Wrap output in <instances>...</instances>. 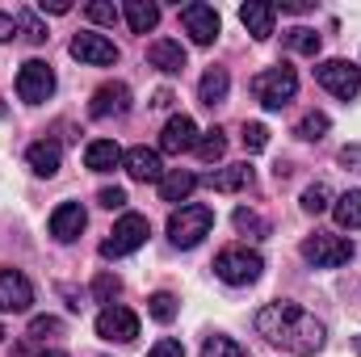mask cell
I'll return each mask as SVG.
<instances>
[{
	"mask_svg": "<svg viewBox=\"0 0 361 357\" xmlns=\"http://www.w3.org/2000/svg\"><path fill=\"white\" fill-rule=\"evenodd\" d=\"M252 324L269 345H281L286 353H298V357L319 353L324 341H328V328L311 311H302L298 303H265Z\"/></svg>",
	"mask_w": 361,
	"mask_h": 357,
	"instance_id": "1",
	"label": "cell"
},
{
	"mask_svg": "<svg viewBox=\"0 0 361 357\" xmlns=\"http://www.w3.org/2000/svg\"><path fill=\"white\" fill-rule=\"evenodd\" d=\"M210 227H214V210H210L206 202H189V206L173 210V219H169V240H173L177 248H197V244L210 236Z\"/></svg>",
	"mask_w": 361,
	"mask_h": 357,
	"instance_id": "2",
	"label": "cell"
},
{
	"mask_svg": "<svg viewBox=\"0 0 361 357\" xmlns=\"http://www.w3.org/2000/svg\"><path fill=\"white\" fill-rule=\"evenodd\" d=\"M298 92V76L290 63H277V68H265L261 76H252V97L265 105V109H286Z\"/></svg>",
	"mask_w": 361,
	"mask_h": 357,
	"instance_id": "3",
	"label": "cell"
},
{
	"mask_svg": "<svg viewBox=\"0 0 361 357\" xmlns=\"http://www.w3.org/2000/svg\"><path fill=\"white\" fill-rule=\"evenodd\" d=\"M353 257V240L349 236H336V231H315L302 240V261L315 269H341L349 265Z\"/></svg>",
	"mask_w": 361,
	"mask_h": 357,
	"instance_id": "4",
	"label": "cell"
},
{
	"mask_svg": "<svg viewBox=\"0 0 361 357\" xmlns=\"http://www.w3.org/2000/svg\"><path fill=\"white\" fill-rule=\"evenodd\" d=\"M261 253H252V248H244V244H235V248H223L219 257H214V273L227 282V286H252L257 277H261Z\"/></svg>",
	"mask_w": 361,
	"mask_h": 357,
	"instance_id": "5",
	"label": "cell"
},
{
	"mask_svg": "<svg viewBox=\"0 0 361 357\" xmlns=\"http://www.w3.org/2000/svg\"><path fill=\"white\" fill-rule=\"evenodd\" d=\"M147 236H152V223H147L143 214H122V219L114 223L109 240L101 244V257H105V261H114V257H126V253L143 248V240H147Z\"/></svg>",
	"mask_w": 361,
	"mask_h": 357,
	"instance_id": "6",
	"label": "cell"
},
{
	"mask_svg": "<svg viewBox=\"0 0 361 357\" xmlns=\"http://www.w3.org/2000/svg\"><path fill=\"white\" fill-rule=\"evenodd\" d=\"M315 80L332 92V97L353 101V97L361 92V68L349 63V59H324V63L315 68Z\"/></svg>",
	"mask_w": 361,
	"mask_h": 357,
	"instance_id": "7",
	"label": "cell"
},
{
	"mask_svg": "<svg viewBox=\"0 0 361 357\" xmlns=\"http://www.w3.org/2000/svg\"><path fill=\"white\" fill-rule=\"evenodd\" d=\"M51 92H55V72L42 59L21 63V72H17V97L25 105H42V101H51Z\"/></svg>",
	"mask_w": 361,
	"mask_h": 357,
	"instance_id": "8",
	"label": "cell"
},
{
	"mask_svg": "<svg viewBox=\"0 0 361 357\" xmlns=\"http://www.w3.org/2000/svg\"><path fill=\"white\" fill-rule=\"evenodd\" d=\"M97 337L101 341H109V345H130L135 337H139V315L130 311V307H105L101 315H97Z\"/></svg>",
	"mask_w": 361,
	"mask_h": 357,
	"instance_id": "9",
	"label": "cell"
},
{
	"mask_svg": "<svg viewBox=\"0 0 361 357\" xmlns=\"http://www.w3.org/2000/svg\"><path fill=\"white\" fill-rule=\"evenodd\" d=\"M180 25H185V34H189L197 47H210V42L219 38V30H223L219 13H214L210 4H202V0H193V4L180 8Z\"/></svg>",
	"mask_w": 361,
	"mask_h": 357,
	"instance_id": "10",
	"label": "cell"
},
{
	"mask_svg": "<svg viewBox=\"0 0 361 357\" xmlns=\"http://www.w3.org/2000/svg\"><path fill=\"white\" fill-rule=\"evenodd\" d=\"M30 303H34L30 277L21 269H0V311L21 315V311H30Z\"/></svg>",
	"mask_w": 361,
	"mask_h": 357,
	"instance_id": "11",
	"label": "cell"
},
{
	"mask_svg": "<svg viewBox=\"0 0 361 357\" xmlns=\"http://www.w3.org/2000/svg\"><path fill=\"white\" fill-rule=\"evenodd\" d=\"M80 63H89V68H109V63H118V47L105 38V34H76L72 38V47H68Z\"/></svg>",
	"mask_w": 361,
	"mask_h": 357,
	"instance_id": "12",
	"label": "cell"
},
{
	"mask_svg": "<svg viewBox=\"0 0 361 357\" xmlns=\"http://www.w3.org/2000/svg\"><path fill=\"white\" fill-rule=\"evenodd\" d=\"M130 109V89L122 85V80H109V85H101V89L92 92V101H89V114L92 118H122Z\"/></svg>",
	"mask_w": 361,
	"mask_h": 357,
	"instance_id": "13",
	"label": "cell"
},
{
	"mask_svg": "<svg viewBox=\"0 0 361 357\" xmlns=\"http://www.w3.org/2000/svg\"><path fill=\"white\" fill-rule=\"evenodd\" d=\"M193 147H197V126H193V118H189V114L169 118L164 131H160V152L180 156V152H193Z\"/></svg>",
	"mask_w": 361,
	"mask_h": 357,
	"instance_id": "14",
	"label": "cell"
},
{
	"mask_svg": "<svg viewBox=\"0 0 361 357\" xmlns=\"http://www.w3.org/2000/svg\"><path fill=\"white\" fill-rule=\"evenodd\" d=\"M85 223H89V214H85L80 202H63V206L51 210V236H55L59 244H72V240L85 231Z\"/></svg>",
	"mask_w": 361,
	"mask_h": 357,
	"instance_id": "15",
	"label": "cell"
},
{
	"mask_svg": "<svg viewBox=\"0 0 361 357\" xmlns=\"http://www.w3.org/2000/svg\"><path fill=\"white\" fill-rule=\"evenodd\" d=\"M147 63L160 68L164 76H177V72H185V47H180L177 38H156L147 47Z\"/></svg>",
	"mask_w": 361,
	"mask_h": 357,
	"instance_id": "16",
	"label": "cell"
},
{
	"mask_svg": "<svg viewBox=\"0 0 361 357\" xmlns=\"http://www.w3.org/2000/svg\"><path fill=\"white\" fill-rule=\"evenodd\" d=\"M240 21H244V30H248L252 38H269L273 21H277V4H269V0H248V4L240 8Z\"/></svg>",
	"mask_w": 361,
	"mask_h": 357,
	"instance_id": "17",
	"label": "cell"
},
{
	"mask_svg": "<svg viewBox=\"0 0 361 357\" xmlns=\"http://www.w3.org/2000/svg\"><path fill=\"white\" fill-rule=\"evenodd\" d=\"M122 164H126V173L135 181H160L164 177V169H160V152H152V147H130L126 156H122Z\"/></svg>",
	"mask_w": 361,
	"mask_h": 357,
	"instance_id": "18",
	"label": "cell"
},
{
	"mask_svg": "<svg viewBox=\"0 0 361 357\" xmlns=\"http://www.w3.org/2000/svg\"><path fill=\"white\" fill-rule=\"evenodd\" d=\"M118 164H122V147L114 139H92L85 147V169H92V173H114Z\"/></svg>",
	"mask_w": 361,
	"mask_h": 357,
	"instance_id": "19",
	"label": "cell"
},
{
	"mask_svg": "<svg viewBox=\"0 0 361 357\" xmlns=\"http://www.w3.org/2000/svg\"><path fill=\"white\" fill-rule=\"evenodd\" d=\"M252 169L248 164H227V169H219V173H210L206 177V185L214 189V193H235V189H248L252 185Z\"/></svg>",
	"mask_w": 361,
	"mask_h": 357,
	"instance_id": "20",
	"label": "cell"
},
{
	"mask_svg": "<svg viewBox=\"0 0 361 357\" xmlns=\"http://www.w3.org/2000/svg\"><path fill=\"white\" fill-rule=\"evenodd\" d=\"M30 169H34V177H55L59 173V160H63V152H59V143H51V139H38L34 147H30Z\"/></svg>",
	"mask_w": 361,
	"mask_h": 357,
	"instance_id": "21",
	"label": "cell"
},
{
	"mask_svg": "<svg viewBox=\"0 0 361 357\" xmlns=\"http://www.w3.org/2000/svg\"><path fill=\"white\" fill-rule=\"evenodd\" d=\"M227 89H231L227 68H210V72L202 76V85H197V101H202L206 109H214V105H223V101H227Z\"/></svg>",
	"mask_w": 361,
	"mask_h": 357,
	"instance_id": "22",
	"label": "cell"
},
{
	"mask_svg": "<svg viewBox=\"0 0 361 357\" xmlns=\"http://www.w3.org/2000/svg\"><path fill=\"white\" fill-rule=\"evenodd\" d=\"M193 189H197V177L189 169H173L160 177V202H189Z\"/></svg>",
	"mask_w": 361,
	"mask_h": 357,
	"instance_id": "23",
	"label": "cell"
},
{
	"mask_svg": "<svg viewBox=\"0 0 361 357\" xmlns=\"http://www.w3.org/2000/svg\"><path fill=\"white\" fill-rule=\"evenodd\" d=\"M126 25L135 30V34H147V30H156V21H160V4H152V0H126Z\"/></svg>",
	"mask_w": 361,
	"mask_h": 357,
	"instance_id": "24",
	"label": "cell"
},
{
	"mask_svg": "<svg viewBox=\"0 0 361 357\" xmlns=\"http://www.w3.org/2000/svg\"><path fill=\"white\" fill-rule=\"evenodd\" d=\"M332 214H336V223H341V227L357 231V227H361V189H349V193H341V198L332 202Z\"/></svg>",
	"mask_w": 361,
	"mask_h": 357,
	"instance_id": "25",
	"label": "cell"
},
{
	"mask_svg": "<svg viewBox=\"0 0 361 357\" xmlns=\"http://www.w3.org/2000/svg\"><path fill=\"white\" fill-rule=\"evenodd\" d=\"M328 126H332V122H328V114H319V109H311V114H302V118H298V126H294V135H298V139H307V143H319V139L328 135Z\"/></svg>",
	"mask_w": 361,
	"mask_h": 357,
	"instance_id": "26",
	"label": "cell"
},
{
	"mask_svg": "<svg viewBox=\"0 0 361 357\" xmlns=\"http://www.w3.org/2000/svg\"><path fill=\"white\" fill-rule=\"evenodd\" d=\"M286 47L298 51V55H311V59H315V55H319V34L307 30V25H294V30L286 34Z\"/></svg>",
	"mask_w": 361,
	"mask_h": 357,
	"instance_id": "27",
	"label": "cell"
},
{
	"mask_svg": "<svg viewBox=\"0 0 361 357\" xmlns=\"http://www.w3.org/2000/svg\"><path fill=\"white\" fill-rule=\"evenodd\" d=\"M231 223H235V231H240V236H252V240H261V236L269 231V223H265L257 210H248V206H240V210L231 214Z\"/></svg>",
	"mask_w": 361,
	"mask_h": 357,
	"instance_id": "28",
	"label": "cell"
},
{
	"mask_svg": "<svg viewBox=\"0 0 361 357\" xmlns=\"http://www.w3.org/2000/svg\"><path fill=\"white\" fill-rule=\"evenodd\" d=\"M328 206H332V189H328L324 181H315V185L302 189V210H307V214H324Z\"/></svg>",
	"mask_w": 361,
	"mask_h": 357,
	"instance_id": "29",
	"label": "cell"
},
{
	"mask_svg": "<svg viewBox=\"0 0 361 357\" xmlns=\"http://www.w3.org/2000/svg\"><path fill=\"white\" fill-rule=\"evenodd\" d=\"M193 152H197L206 164H214V160L227 152V139H223V131H219V126H214V131H206V135L197 139V147H193Z\"/></svg>",
	"mask_w": 361,
	"mask_h": 357,
	"instance_id": "30",
	"label": "cell"
},
{
	"mask_svg": "<svg viewBox=\"0 0 361 357\" xmlns=\"http://www.w3.org/2000/svg\"><path fill=\"white\" fill-rule=\"evenodd\" d=\"M147 315H152V320H160V324H169V320H177V298H173L169 290H160V294H152V298H147Z\"/></svg>",
	"mask_w": 361,
	"mask_h": 357,
	"instance_id": "31",
	"label": "cell"
},
{
	"mask_svg": "<svg viewBox=\"0 0 361 357\" xmlns=\"http://www.w3.org/2000/svg\"><path fill=\"white\" fill-rule=\"evenodd\" d=\"M30 341H51V337H63V320H55V315H38V320H30V332H25Z\"/></svg>",
	"mask_w": 361,
	"mask_h": 357,
	"instance_id": "32",
	"label": "cell"
},
{
	"mask_svg": "<svg viewBox=\"0 0 361 357\" xmlns=\"http://www.w3.org/2000/svg\"><path fill=\"white\" fill-rule=\"evenodd\" d=\"M118 294H122V282H118L114 273H97V282H92V298L114 307V298H118Z\"/></svg>",
	"mask_w": 361,
	"mask_h": 357,
	"instance_id": "33",
	"label": "cell"
},
{
	"mask_svg": "<svg viewBox=\"0 0 361 357\" xmlns=\"http://www.w3.org/2000/svg\"><path fill=\"white\" fill-rule=\"evenodd\" d=\"M202 357H244V349H240L231 337H206V345H202Z\"/></svg>",
	"mask_w": 361,
	"mask_h": 357,
	"instance_id": "34",
	"label": "cell"
},
{
	"mask_svg": "<svg viewBox=\"0 0 361 357\" xmlns=\"http://www.w3.org/2000/svg\"><path fill=\"white\" fill-rule=\"evenodd\" d=\"M17 25H21L25 42H47V38H51V34H47V25H42V21L30 13V8H21V13H17Z\"/></svg>",
	"mask_w": 361,
	"mask_h": 357,
	"instance_id": "35",
	"label": "cell"
},
{
	"mask_svg": "<svg viewBox=\"0 0 361 357\" xmlns=\"http://www.w3.org/2000/svg\"><path fill=\"white\" fill-rule=\"evenodd\" d=\"M244 147L248 152H265L269 147V131H265V122H244Z\"/></svg>",
	"mask_w": 361,
	"mask_h": 357,
	"instance_id": "36",
	"label": "cell"
},
{
	"mask_svg": "<svg viewBox=\"0 0 361 357\" xmlns=\"http://www.w3.org/2000/svg\"><path fill=\"white\" fill-rule=\"evenodd\" d=\"M85 13H89V17L97 21V25H114V21H118V8H114L109 0H92L89 8H85Z\"/></svg>",
	"mask_w": 361,
	"mask_h": 357,
	"instance_id": "37",
	"label": "cell"
},
{
	"mask_svg": "<svg viewBox=\"0 0 361 357\" xmlns=\"http://www.w3.org/2000/svg\"><path fill=\"white\" fill-rule=\"evenodd\" d=\"M97 202H101L105 210H122V206H126V189L109 185V189H101V193H97Z\"/></svg>",
	"mask_w": 361,
	"mask_h": 357,
	"instance_id": "38",
	"label": "cell"
},
{
	"mask_svg": "<svg viewBox=\"0 0 361 357\" xmlns=\"http://www.w3.org/2000/svg\"><path fill=\"white\" fill-rule=\"evenodd\" d=\"M147 357H185V345L173 341V337H164V341H156V345L147 349Z\"/></svg>",
	"mask_w": 361,
	"mask_h": 357,
	"instance_id": "39",
	"label": "cell"
},
{
	"mask_svg": "<svg viewBox=\"0 0 361 357\" xmlns=\"http://www.w3.org/2000/svg\"><path fill=\"white\" fill-rule=\"evenodd\" d=\"M341 164H345V169H353V173H361V143L341 147Z\"/></svg>",
	"mask_w": 361,
	"mask_h": 357,
	"instance_id": "40",
	"label": "cell"
},
{
	"mask_svg": "<svg viewBox=\"0 0 361 357\" xmlns=\"http://www.w3.org/2000/svg\"><path fill=\"white\" fill-rule=\"evenodd\" d=\"M38 8H42V13H55V17H63V13H72V4H68V0H42Z\"/></svg>",
	"mask_w": 361,
	"mask_h": 357,
	"instance_id": "41",
	"label": "cell"
},
{
	"mask_svg": "<svg viewBox=\"0 0 361 357\" xmlns=\"http://www.w3.org/2000/svg\"><path fill=\"white\" fill-rule=\"evenodd\" d=\"M17 34V17H8V13H0V42H8Z\"/></svg>",
	"mask_w": 361,
	"mask_h": 357,
	"instance_id": "42",
	"label": "cell"
},
{
	"mask_svg": "<svg viewBox=\"0 0 361 357\" xmlns=\"http://www.w3.org/2000/svg\"><path fill=\"white\" fill-rule=\"evenodd\" d=\"M311 0H281V13H311Z\"/></svg>",
	"mask_w": 361,
	"mask_h": 357,
	"instance_id": "43",
	"label": "cell"
},
{
	"mask_svg": "<svg viewBox=\"0 0 361 357\" xmlns=\"http://www.w3.org/2000/svg\"><path fill=\"white\" fill-rule=\"evenodd\" d=\"M152 105H156V109H169V105H173V92H169V89H160V92H156V101H152Z\"/></svg>",
	"mask_w": 361,
	"mask_h": 357,
	"instance_id": "44",
	"label": "cell"
},
{
	"mask_svg": "<svg viewBox=\"0 0 361 357\" xmlns=\"http://www.w3.org/2000/svg\"><path fill=\"white\" fill-rule=\"evenodd\" d=\"M38 357H68V353H63V349H42Z\"/></svg>",
	"mask_w": 361,
	"mask_h": 357,
	"instance_id": "45",
	"label": "cell"
},
{
	"mask_svg": "<svg viewBox=\"0 0 361 357\" xmlns=\"http://www.w3.org/2000/svg\"><path fill=\"white\" fill-rule=\"evenodd\" d=\"M357 353H361V337H357Z\"/></svg>",
	"mask_w": 361,
	"mask_h": 357,
	"instance_id": "46",
	"label": "cell"
},
{
	"mask_svg": "<svg viewBox=\"0 0 361 357\" xmlns=\"http://www.w3.org/2000/svg\"><path fill=\"white\" fill-rule=\"evenodd\" d=\"M0 118H4V105H0Z\"/></svg>",
	"mask_w": 361,
	"mask_h": 357,
	"instance_id": "47",
	"label": "cell"
},
{
	"mask_svg": "<svg viewBox=\"0 0 361 357\" xmlns=\"http://www.w3.org/2000/svg\"><path fill=\"white\" fill-rule=\"evenodd\" d=\"M0 341H4V328H0Z\"/></svg>",
	"mask_w": 361,
	"mask_h": 357,
	"instance_id": "48",
	"label": "cell"
}]
</instances>
